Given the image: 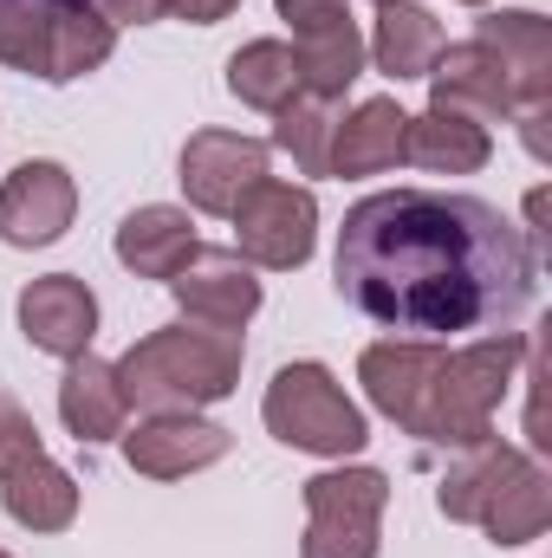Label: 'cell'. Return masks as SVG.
Masks as SVG:
<instances>
[{"label": "cell", "mask_w": 552, "mask_h": 558, "mask_svg": "<svg viewBox=\"0 0 552 558\" xmlns=\"http://www.w3.org/2000/svg\"><path fill=\"white\" fill-rule=\"evenodd\" d=\"M338 299L391 338H488L514 331L533 305L540 254L481 195L377 189L364 195L332 254Z\"/></svg>", "instance_id": "6da1fadb"}, {"label": "cell", "mask_w": 552, "mask_h": 558, "mask_svg": "<svg viewBox=\"0 0 552 558\" xmlns=\"http://www.w3.org/2000/svg\"><path fill=\"white\" fill-rule=\"evenodd\" d=\"M241 364H248V338L241 331L182 318V325L143 331L137 344L118 357V384H124V403L143 410V416L208 410V403H228L241 390Z\"/></svg>", "instance_id": "7a4b0ae2"}, {"label": "cell", "mask_w": 552, "mask_h": 558, "mask_svg": "<svg viewBox=\"0 0 552 558\" xmlns=\"http://www.w3.org/2000/svg\"><path fill=\"white\" fill-rule=\"evenodd\" d=\"M527 351H533V338H520V331H488V338H468L461 351H448L442 371L429 377V397L416 410L410 435L416 441H435V448L488 441L507 390L520 384Z\"/></svg>", "instance_id": "3957f363"}, {"label": "cell", "mask_w": 552, "mask_h": 558, "mask_svg": "<svg viewBox=\"0 0 552 558\" xmlns=\"http://www.w3.org/2000/svg\"><path fill=\"white\" fill-rule=\"evenodd\" d=\"M118 52V26L92 0H0V65L72 85Z\"/></svg>", "instance_id": "277c9868"}, {"label": "cell", "mask_w": 552, "mask_h": 558, "mask_svg": "<svg viewBox=\"0 0 552 558\" xmlns=\"http://www.w3.org/2000/svg\"><path fill=\"white\" fill-rule=\"evenodd\" d=\"M261 422H267L274 441L299 448V454H325V461H351V454H364V441H371L364 410H358V403L345 397V384H338L325 364H312V357L274 371V384H267V397H261Z\"/></svg>", "instance_id": "5b68a950"}, {"label": "cell", "mask_w": 552, "mask_h": 558, "mask_svg": "<svg viewBox=\"0 0 552 558\" xmlns=\"http://www.w3.org/2000/svg\"><path fill=\"white\" fill-rule=\"evenodd\" d=\"M299 494H305L299 558H377L384 553L391 474H377V468H325Z\"/></svg>", "instance_id": "8992f818"}, {"label": "cell", "mask_w": 552, "mask_h": 558, "mask_svg": "<svg viewBox=\"0 0 552 558\" xmlns=\"http://www.w3.org/2000/svg\"><path fill=\"white\" fill-rule=\"evenodd\" d=\"M235 254L254 274H299L319 247V195L305 182H279L261 175L241 202H235Z\"/></svg>", "instance_id": "52a82bcc"}, {"label": "cell", "mask_w": 552, "mask_h": 558, "mask_svg": "<svg viewBox=\"0 0 552 558\" xmlns=\"http://www.w3.org/2000/svg\"><path fill=\"white\" fill-rule=\"evenodd\" d=\"M274 143L248 137V131H195L176 156V182L189 195V208L202 215H235V202L267 175Z\"/></svg>", "instance_id": "ba28073f"}, {"label": "cell", "mask_w": 552, "mask_h": 558, "mask_svg": "<svg viewBox=\"0 0 552 558\" xmlns=\"http://www.w3.org/2000/svg\"><path fill=\"white\" fill-rule=\"evenodd\" d=\"M72 215H79V182L65 162L26 156L7 169V182H0V241L7 247H52V241H65Z\"/></svg>", "instance_id": "9c48e42d"}, {"label": "cell", "mask_w": 552, "mask_h": 558, "mask_svg": "<svg viewBox=\"0 0 552 558\" xmlns=\"http://www.w3.org/2000/svg\"><path fill=\"white\" fill-rule=\"evenodd\" d=\"M429 111H455V118H475V124H507L520 118V92L501 65V52L488 39H461V46H442L435 65H429Z\"/></svg>", "instance_id": "30bf717a"}, {"label": "cell", "mask_w": 552, "mask_h": 558, "mask_svg": "<svg viewBox=\"0 0 552 558\" xmlns=\"http://www.w3.org/2000/svg\"><path fill=\"white\" fill-rule=\"evenodd\" d=\"M228 448H235V435L202 410H163V416H143L137 428H124V461L143 481H189V474L228 461Z\"/></svg>", "instance_id": "8fae6325"}, {"label": "cell", "mask_w": 552, "mask_h": 558, "mask_svg": "<svg viewBox=\"0 0 552 558\" xmlns=\"http://www.w3.org/2000/svg\"><path fill=\"white\" fill-rule=\"evenodd\" d=\"M169 292H176L182 318L221 325V331H241V325L261 312V299H267L261 274H254L235 247H195V254L182 260V274L169 279Z\"/></svg>", "instance_id": "7c38bea8"}, {"label": "cell", "mask_w": 552, "mask_h": 558, "mask_svg": "<svg viewBox=\"0 0 552 558\" xmlns=\"http://www.w3.org/2000/svg\"><path fill=\"white\" fill-rule=\"evenodd\" d=\"M20 331H26L33 351L72 364V357H85L92 338H98V292H92L79 274L33 279V286L20 292Z\"/></svg>", "instance_id": "4fadbf2b"}, {"label": "cell", "mask_w": 552, "mask_h": 558, "mask_svg": "<svg viewBox=\"0 0 552 558\" xmlns=\"http://www.w3.org/2000/svg\"><path fill=\"white\" fill-rule=\"evenodd\" d=\"M442 357H448V344H435V338H377V344H364L358 384H364L371 410L391 416L410 435V422L422 410V397H429V377L442 371Z\"/></svg>", "instance_id": "5bb4252c"}, {"label": "cell", "mask_w": 552, "mask_h": 558, "mask_svg": "<svg viewBox=\"0 0 552 558\" xmlns=\"http://www.w3.org/2000/svg\"><path fill=\"white\" fill-rule=\"evenodd\" d=\"M475 39H488L520 92V118H547L552 111V20L533 7H507V13H481Z\"/></svg>", "instance_id": "9a60e30c"}, {"label": "cell", "mask_w": 552, "mask_h": 558, "mask_svg": "<svg viewBox=\"0 0 552 558\" xmlns=\"http://www.w3.org/2000/svg\"><path fill=\"white\" fill-rule=\"evenodd\" d=\"M59 422L79 448H98V441H118L124 422H131V403H124V384H118V364L105 357H72L65 377H59Z\"/></svg>", "instance_id": "2e32d148"}, {"label": "cell", "mask_w": 552, "mask_h": 558, "mask_svg": "<svg viewBox=\"0 0 552 558\" xmlns=\"http://www.w3.org/2000/svg\"><path fill=\"white\" fill-rule=\"evenodd\" d=\"M404 137H410V111L397 98H364L351 118H338L325 175H391L404 162Z\"/></svg>", "instance_id": "e0dca14e"}, {"label": "cell", "mask_w": 552, "mask_h": 558, "mask_svg": "<svg viewBox=\"0 0 552 558\" xmlns=\"http://www.w3.org/2000/svg\"><path fill=\"white\" fill-rule=\"evenodd\" d=\"M111 247H118V267H131L137 279H163V286H169L202 241H195L189 208L149 202V208H131V215L118 221V241H111Z\"/></svg>", "instance_id": "ac0fdd59"}, {"label": "cell", "mask_w": 552, "mask_h": 558, "mask_svg": "<svg viewBox=\"0 0 552 558\" xmlns=\"http://www.w3.org/2000/svg\"><path fill=\"white\" fill-rule=\"evenodd\" d=\"M501 553H514V546H533L540 533L552 526V474L533 461V454H520L514 461V474L488 494V507H481V520H475Z\"/></svg>", "instance_id": "d6986e66"}, {"label": "cell", "mask_w": 552, "mask_h": 558, "mask_svg": "<svg viewBox=\"0 0 552 558\" xmlns=\"http://www.w3.org/2000/svg\"><path fill=\"white\" fill-rule=\"evenodd\" d=\"M435 52H442V20L429 7H416V0H384L377 7V26L364 39V59L384 78H397V85L404 78H429Z\"/></svg>", "instance_id": "ffe728a7"}, {"label": "cell", "mask_w": 552, "mask_h": 558, "mask_svg": "<svg viewBox=\"0 0 552 558\" xmlns=\"http://www.w3.org/2000/svg\"><path fill=\"white\" fill-rule=\"evenodd\" d=\"M0 507H7V520L26 526V533H65V526L79 520V481H72L59 461L33 454L26 468L0 474Z\"/></svg>", "instance_id": "44dd1931"}, {"label": "cell", "mask_w": 552, "mask_h": 558, "mask_svg": "<svg viewBox=\"0 0 552 558\" xmlns=\"http://www.w3.org/2000/svg\"><path fill=\"white\" fill-rule=\"evenodd\" d=\"M488 156H494V137L475 118H455V111H422V118H410L404 162L429 169V175H481Z\"/></svg>", "instance_id": "7402d4cb"}, {"label": "cell", "mask_w": 552, "mask_h": 558, "mask_svg": "<svg viewBox=\"0 0 552 558\" xmlns=\"http://www.w3.org/2000/svg\"><path fill=\"white\" fill-rule=\"evenodd\" d=\"M292 59H299V92H312V98L338 105V98L364 78V33H358V20L305 26V33H299V46H292Z\"/></svg>", "instance_id": "603a6c76"}, {"label": "cell", "mask_w": 552, "mask_h": 558, "mask_svg": "<svg viewBox=\"0 0 552 558\" xmlns=\"http://www.w3.org/2000/svg\"><path fill=\"white\" fill-rule=\"evenodd\" d=\"M514 461H520V448H514V441H501V435H488V441H475V448H455V468H448V474H442V487H435L442 520L475 526V520H481V507H488V494L514 474Z\"/></svg>", "instance_id": "cb8c5ba5"}, {"label": "cell", "mask_w": 552, "mask_h": 558, "mask_svg": "<svg viewBox=\"0 0 552 558\" xmlns=\"http://www.w3.org/2000/svg\"><path fill=\"white\" fill-rule=\"evenodd\" d=\"M228 92L254 111H286L299 98V59L286 39H248L228 59Z\"/></svg>", "instance_id": "d4e9b609"}, {"label": "cell", "mask_w": 552, "mask_h": 558, "mask_svg": "<svg viewBox=\"0 0 552 558\" xmlns=\"http://www.w3.org/2000/svg\"><path fill=\"white\" fill-rule=\"evenodd\" d=\"M332 131H338V111L312 92H299L286 111H274V149L292 156L299 175H325V156H332Z\"/></svg>", "instance_id": "484cf974"}, {"label": "cell", "mask_w": 552, "mask_h": 558, "mask_svg": "<svg viewBox=\"0 0 552 558\" xmlns=\"http://www.w3.org/2000/svg\"><path fill=\"white\" fill-rule=\"evenodd\" d=\"M33 454H46V448H39V422L26 416V403H20V397H7V390H0V474L26 468Z\"/></svg>", "instance_id": "4316f807"}, {"label": "cell", "mask_w": 552, "mask_h": 558, "mask_svg": "<svg viewBox=\"0 0 552 558\" xmlns=\"http://www.w3.org/2000/svg\"><path fill=\"white\" fill-rule=\"evenodd\" d=\"M279 20L292 26V33H305V26H332V20H351V0H274Z\"/></svg>", "instance_id": "83f0119b"}, {"label": "cell", "mask_w": 552, "mask_h": 558, "mask_svg": "<svg viewBox=\"0 0 552 558\" xmlns=\"http://www.w3.org/2000/svg\"><path fill=\"white\" fill-rule=\"evenodd\" d=\"M111 26H156V20H169L176 13V0H92Z\"/></svg>", "instance_id": "f1b7e54d"}, {"label": "cell", "mask_w": 552, "mask_h": 558, "mask_svg": "<svg viewBox=\"0 0 552 558\" xmlns=\"http://www.w3.org/2000/svg\"><path fill=\"white\" fill-rule=\"evenodd\" d=\"M241 0H176V13L169 20H189V26H215V20H228Z\"/></svg>", "instance_id": "f546056e"}, {"label": "cell", "mask_w": 552, "mask_h": 558, "mask_svg": "<svg viewBox=\"0 0 552 558\" xmlns=\"http://www.w3.org/2000/svg\"><path fill=\"white\" fill-rule=\"evenodd\" d=\"M461 7H481V0H461Z\"/></svg>", "instance_id": "4dcf8cb0"}, {"label": "cell", "mask_w": 552, "mask_h": 558, "mask_svg": "<svg viewBox=\"0 0 552 558\" xmlns=\"http://www.w3.org/2000/svg\"><path fill=\"white\" fill-rule=\"evenodd\" d=\"M0 558H13V553H0Z\"/></svg>", "instance_id": "1f68e13d"}, {"label": "cell", "mask_w": 552, "mask_h": 558, "mask_svg": "<svg viewBox=\"0 0 552 558\" xmlns=\"http://www.w3.org/2000/svg\"><path fill=\"white\" fill-rule=\"evenodd\" d=\"M377 7H384V0H377Z\"/></svg>", "instance_id": "d6a6232c"}]
</instances>
